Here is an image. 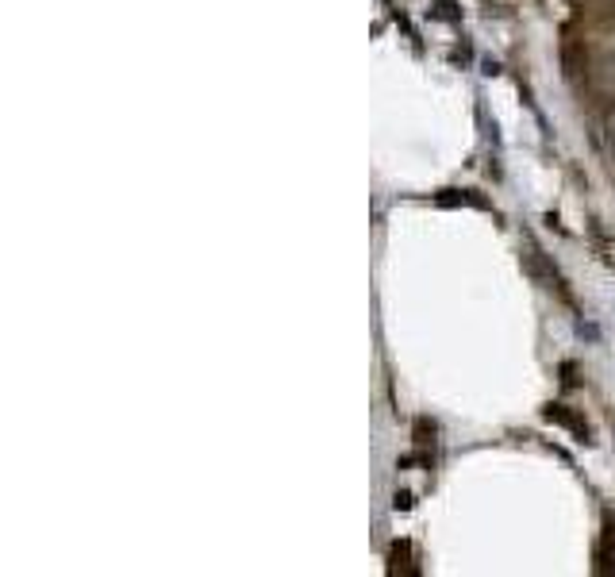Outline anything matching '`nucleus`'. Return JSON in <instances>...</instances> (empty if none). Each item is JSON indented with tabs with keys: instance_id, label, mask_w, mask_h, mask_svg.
<instances>
[{
	"instance_id": "nucleus-2",
	"label": "nucleus",
	"mask_w": 615,
	"mask_h": 577,
	"mask_svg": "<svg viewBox=\"0 0 615 577\" xmlns=\"http://www.w3.org/2000/svg\"><path fill=\"white\" fill-rule=\"evenodd\" d=\"M604 127H608V139L615 143V108L608 112V116H604Z\"/></svg>"
},
{
	"instance_id": "nucleus-1",
	"label": "nucleus",
	"mask_w": 615,
	"mask_h": 577,
	"mask_svg": "<svg viewBox=\"0 0 615 577\" xmlns=\"http://www.w3.org/2000/svg\"><path fill=\"white\" fill-rule=\"evenodd\" d=\"M546 420H550V424L569 427V431H573L577 439H589V424H585L581 416H573L566 404H550V408H546Z\"/></svg>"
}]
</instances>
